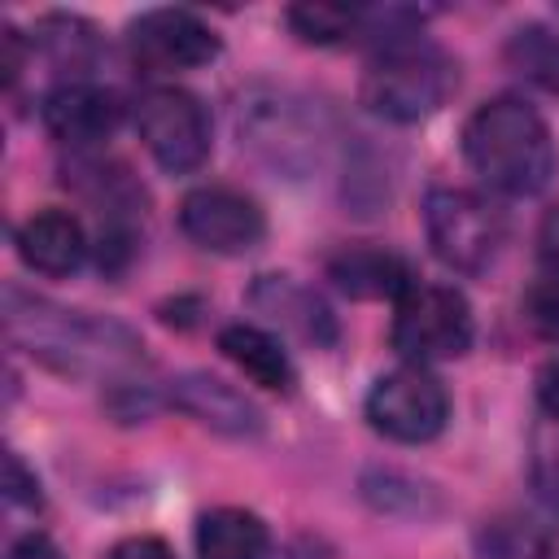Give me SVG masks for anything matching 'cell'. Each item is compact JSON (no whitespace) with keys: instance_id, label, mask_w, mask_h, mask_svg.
<instances>
[{"instance_id":"obj_7","label":"cell","mask_w":559,"mask_h":559,"mask_svg":"<svg viewBox=\"0 0 559 559\" xmlns=\"http://www.w3.org/2000/svg\"><path fill=\"white\" fill-rule=\"evenodd\" d=\"M362 411H367V424L380 437L402 441V445H419V441H432L445 428L450 393L428 367L402 362L397 371L376 380V389L367 393Z\"/></svg>"},{"instance_id":"obj_12","label":"cell","mask_w":559,"mask_h":559,"mask_svg":"<svg viewBox=\"0 0 559 559\" xmlns=\"http://www.w3.org/2000/svg\"><path fill=\"white\" fill-rule=\"evenodd\" d=\"M328 280L358 301H397L402 293H411L419 280L411 271V262L384 245H345L328 258Z\"/></svg>"},{"instance_id":"obj_2","label":"cell","mask_w":559,"mask_h":559,"mask_svg":"<svg viewBox=\"0 0 559 559\" xmlns=\"http://www.w3.org/2000/svg\"><path fill=\"white\" fill-rule=\"evenodd\" d=\"M463 157L502 197H533L555 175L550 127L520 96H493L463 122Z\"/></svg>"},{"instance_id":"obj_14","label":"cell","mask_w":559,"mask_h":559,"mask_svg":"<svg viewBox=\"0 0 559 559\" xmlns=\"http://www.w3.org/2000/svg\"><path fill=\"white\" fill-rule=\"evenodd\" d=\"M17 258L39 275H74L87 258V231L70 210H39L17 227Z\"/></svg>"},{"instance_id":"obj_21","label":"cell","mask_w":559,"mask_h":559,"mask_svg":"<svg viewBox=\"0 0 559 559\" xmlns=\"http://www.w3.org/2000/svg\"><path fill=\"white\" fill-rule=\"evenodd\" d=\"M524 319H528V328L542 341L559 345V275L555 271H546L542 280L528 284V293H524Z\"/></svg>"},{"instance_id":"obj_8","label":"cell","mask_w":559,"mask_h":559,"mask_svg":"<svg viewBox=\"0 0 559 559\" xmlns=\"http://www.w3.org/2000/svg\"><path fill=\"white\" fill-rule=\"evenodd\" d=\"M135 131L153 162L170 175H188L210 157L205 105L183 87H148L135 100Z\"/></svg>"},{"instance_id":"obj_23","label":"cell","mask_w":559,"mask_h":559,"mask_svg":"<svg viewBox=\"0 0 559 559\" xmlns=\"http://www.w3.org/2000/svg\"><path fill=\"white\" fill-rule=\"evenodd\" d=\"M26 48H31V39L17 31V26H0V70H4V83L13 87L17 79H22V66H26Z\"/></svg>"},{"instance_id":"obj_11","label":"cell","mask_w":559,"mask_h":559,"mask_svg":"<svg viewBox=\"0 0 559 559\" xmlns=\"http://www.w3.org/2000/svg\"><path fill=\"white\" fill-rule=\"evenodd\" d=\"M44 131L66 148H96L122 122V96L92 79H61L39 105Z\"/></svg>"},{"instance_id":"obj_15","label":"cell","mask_w":559,"mask_h":559,"mask_svg":"<svg viewBox=\"0 0 559 559\" xmlns=\"http://www.w3.org/2000/svg\"><path fill=\"white\" fill-rule=\"evenodd\" d=\"M218 349H223V358L236 362L253 384H262V389H271V393H293V384H297L293 358H288V349H284L271 332H262V328H253V323H227V328L218 332Z\"/></svg>"},{"instance_id":"obj_27","label":"cell","mask_w":559,"mask_h":559,"mask_svg":"<svg viewBox=\"0 0 559 559\" xmlns=\"http://www.w3.org/2000/svg\"><path fill=\"white\" fill-rule=\"evenodd\" d=\"M537 245H542V262H546V271H555V275H559V210H550V214L542 218Z\"/></svg>"},{"instance_id":"obj_17","label":"cell","mask_w":559,"mask_h":559,"mask_svg":"<svg viewBox=\"0 0 559 559\" xmlns=\"http://www.w3.org/2000/svg\"><path fill=\"white\" fill-rule=\"evenodd\" d=\"M253 297H258V306H262V310H271L275 319L293 323L306 341H332V336H336L328 306H323L310 288H297L288 275H266V280L258 284V293H253Z\"/></svg>"},{"instance_id":"obj_16","label":"cell","mask_w":559,"mask_h":559,"mask_svg":"<svg viewBox=\"0 0 559 559\" xmlns=\"http://www.w3.org/2000/svg\"><path fill=\"white\" fill-rule=\"evenodd\" d=\"M271 533L245 507H214L197 520V559H266Z\"/></svg>"},{"instance_id":"obj_13","label":"cell","mask_w":559,"mask_h":559,"mask_svg":"<svg viewBox=\"0 0 559 559\" xmlns=\"http://www.w3.org/2000/svg\"><path fill=\"white\" fill-rule=\"evenodd\" d=\"M170 402L223 437H258L262 432V411L218 376L188 371V376L170 380Z\"/></svg>"},{"instance_id":"obj_6","label":"cell","mask_w":559,"mask_h":559,"mask_svg":"<svg viewBox=\"0 0 559 559\" xmlns=\"http://www.w3.org/2000/svg\"><path fill=\"white\" fill-rule=\"evenodd\" d=\"M472 332H476L472 328V306H467V297L459 288H450V284H415L411 293L397 297L389 345L406 362L428 367V362H445V358L467 354Z\"/></svg>"},{"instance_id":"obj_4","label":"cell","mask_w":559,"mask_h":559,"mask_svg":"<svg viewBox=\"0 0 559 559\" xmlns=\"http://www.w3.org/2000/svg\"><path fill=\"white\" fill-rule=\"evenodd\" d=\"M236 131L253 157H262L271 170H284L288 179L310 175L323 157L319 114H310L301 96L280 92V87H258L240 96Z\"/></svg>"},{"instance_id":"obj_10","label":"cell","mask_w":559,"mask_h":559,"mask_svg":"<svg viewBox=\"0 0 559 559\" xmlns=\"http://www.w3.org/2000/svg\"><path fill=\"white\" fill-rule=\"evenodd\" d=\"M179 227L197 249L210 253H245L266 236V218L258 201L223 183L192 188L179 201Z\"/></svg>"},{"instance_id":"obj_20","label":"cell","mask_w":559,"mask_h":559,"mask_svg":"<svg viewBox=\"0 0 559 559\" xmlns=\"http://www.w3.org/2000/svg\"><path fill=\"white\" fill-rule=\"evenodd\" d=\"M284 17L293 35L306 44H349V39H362V26H367V9H354V4H293Z\"/></svg>"},{"instance_id":"obj_26","label":"cell","mask_w":559,"mask_h":559,"mask_svg":"<svg viewBox=\"0 0 559 559\" xmlns=\"http://www.w3.org/2000/svg\"><path fill=\"white\" fill-rule=\"evenodd\" d=\"M537 402H542V411L559 424V358H550V362L537 371Z\"/></svg>"},{"instance_id":"obj_19","label":"cell","mask_w":559,"mask_h":559,"mask_svg":"<svg viewBox=\"0 0 559 559\" xmlns=\"http://www.w3.org/2000/svg\"><path fill=\"white\" fill-rule=\"evenodd\" d=\"M502 61L524 83H533L542 92H559V35L550 26H542V22L515 26L502 44Z\"/></svg>"},{"instance_id":"obj_9","label":"cell","mask_w":559,"mask_h":559,"mask_svg":"<svg viewBox=\"0 0 559 559\" xmlns=\"http://www.w3.org/2000/svg\"><path fill=\"white\" fill-rule=\"evenodd\" d=\"M127 48L144 74H175L210 66L223 44L192 9H148L127 26Z\"/></svg>"},{"instance_id":"obj_5","label":"cell","mask_w":559,"mask_h":559,"mask_svg":"<svg viewBox=\"0 0 559 559\" xmlns=\"http://www.w3.org/2000/svg\"><path fill=\"white\" fill-rule=\"evenodd\" d=\"M424 227L432 253L463 275H480L507 240L502 210L467 188H432L424 197Z\"/></svg>"},{"instance_id":"obj_22","label":"cell","mask_w":559,"mask_h":559,"mask_svg":"<svg viewBox=\"0 0 559 559\" xmlns=\"http://www.w3.org/2000/svg\"><path fill=\"white\" fill-rule=\"evenodd\" d=\"M4 498H9L13 507H39V502H44L39 480L26 472V463H22L13 450L4 454Z\"/></svg>"},{"instance_id":"obj_25","label":"cell","mask_w":559,"mask_h":559,"mask_svg":"<svg viewBox=\"0 0 559 559\" xmlns=\"http://www.w3.org/2000/svg\"><path fill=\"white\" fill-rule=\"evenodd\" d=\"M4 559H61V550H57V542H52L48 533H22V537L9 546Z\"/></svg>"},{"instance_id":"obj_24","label":"cell","mask_w":559,"mask_h":559,"mask_svg":"<svg viewBox=\"0 0 559 559\" xmlns=\"http://www.w3.org/2000/svg\"><path fill=\"white\" fill-rule=\"evenodd\" d=\"M105 559H175V550H170L162 537L140 533V537H122V542H114Z\"/></svg>"},{"instance_id":"obj_1","label":"cell","mask_w":559,"mask_h":559,"mask_svg":"<svg viewBox=\"0 0 559 559\" xmlns=\"http://www.w3.org/2000/svg\"><path fill=\"white\" fill-rule=\"evenodd\" d=\"M4 332L17 349H26L61 376L127 380L135 367H144L140 336L118 319L52 306L35 293H22L17 284L4 288Z\"/></svg>"},{"instance_id":"obj_18","label":"cell","mask_w":559,"mask_h":559,"mask_svg":"<svg viewBox=\"0 0 559 559\" xmlns=\"http://www.w3.org/2000/svg\"><path fill=\"white\" fill-rule=\"evenodd\" d=\"M31 48H44L57 70H70V79H83V70L96 61V31L74 13H48L31 31Z\"/></svg>"},{"instance_id":"obj_3","label":"cell","mask_w":559,"mask_h":559,"mask_svg":"<svg viewBox=\"0 0 559 559\" xmlns=\"http://www.w3.org/2000/svg\"><path fill=\"white\" fill-rule=\"evenodd\" d=\"M454 87H459L454 57L424 35H402L371 52L358 83V100L384 122H419L437 114Z\"/></svg>"}]
</instances>
